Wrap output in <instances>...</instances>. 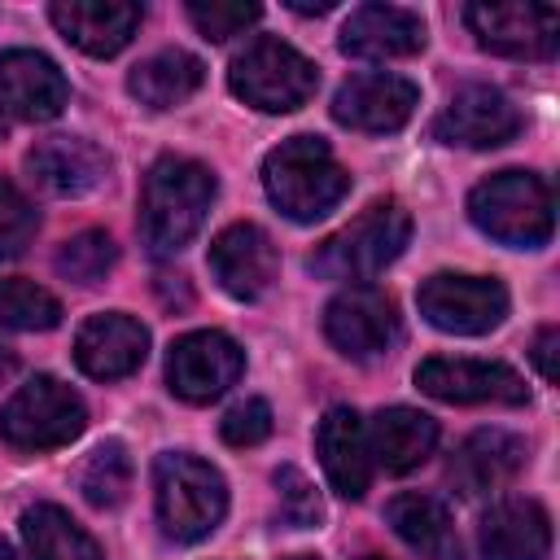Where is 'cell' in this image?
<instances>
[{"instance_id":"obj_1","label":"cell","mask_w":560,"mask_h":560,"mask_svg":"<svg viewBox=\"0 0 560 560\" xmlns=\"http://www.w3.org/2000/svg\"><path fill=\"white\" fill-rule=\"evenodd\" d=\"M214 201V175L192 158H158L140 188V236L149 254H179L206 223Z\"/></svg>"},{"instance_id":"obj_2","label":"cell","mask_w":560,"mask_h":560,"mask_svg":"<svg viewBox=\"0 0 560 560\" xmlns=\"http://www.w3.org/2000/svg\"><path fill=\"white\" fill-rule=\"evenodd\" d=\"M262 188L280 214L293 223H315L341 206L350 175L319 136H289L262 158Z\"/></svg>"},{"instance_id":"obj_3","label":"cell","mask_w":560,"mask_h":560,"mask_svg":"<svg viewBox=\"0 0 560 560\" xmlns=\"http://www.w3.org/2000/svg\"><path fill=\"white\" fill-rule=\"evenodd\" d=\"M468 219L499 245L538 249L551 241V188L534 171H499L468 192Z\"/></svg>"},{"instance_id":"obj_4","label":"cell","mask_w":560,"mask_h":560,"mask_svg":"<svg viewBox=\"0 0 560 560\" xmlns=\"http://www.w3.org/2000/svg\"><path fill=\"white\" fill-rule=\"evenodd\" d=\"M407 241L411 214L398 201H372L359 219H350L311 254V271L324 280H372L407 249Z\"/></svg>"},{"instance_id":"obj_5","label":"cell","mask_w":560,"mask_h":560,"mask_svg":"<svg viewBox=\"0 0 560 560\" xmlns=\"http://www.w3.org/2000/svg\"><path fill=\"white\" fill-rule=\"evenodd\" d=\"M153 499H158V521L175 542L206 538L228 512L223 472L210 468L197 455H184V451L158 455V464H153Z\"/></svg>"},{"instance_id":"obj_6","label":"cell","mask_w":560,"mask_h":560,"mask_svg":"<svg viewBox=\"0 0 560 560\" xmlns=\"http://www.w3.org/2000/svg\"><path fill=\"white\" fill-rule=\"evenodd\" d=\"M228 88L262 114H289L315 96L319 70L293 44L276 35H258L254 44H245V52H236L228 70Z\"/></svg>"},{"instance_id":"obj_7","label":"cell","mask_w":560,"mask_h":560,"mask_svg":"<svg viewBox=\"0 0 560 560\" xmlns=\"http://www.w3.org/2000/svg\"><path fill=\"white\" fill-rule=\"evenodd\" d=\"M88 407L83 398L61 385L57 376L26 381L4 407H0V438L18 451H52L83 433Z\"/></svg>"},{"instance_id":"obj_8","label":"cell","mask_w":560,"mask_h":560,"mask_svg":"<svg viewBox=\"0 0 560 560\" xmlns=\"http://www.w3.org/2000/svg\"><path fill=\"white\" fill-rule=\"evenodd\" d=\"M420 315L455 337H481L503 324L508 315V289L490 276H429L416 293Z\"/></svg>"},{"instance_id":"obj_9","label":"cell","mask_w":560,"mask_h":560,"mask_svg":"<svg viewBox=\"0 0 560 560\" xmlns=\"http://www.w3.org/2000/svg\"><path fill=\"white\" fill-rule=\"evenodd\" d=\"M468 31L481 48L499 57H551L560 44V9L556 4H521V0H494V4H468L464 9Z\"/></svg>"},{"instance_id":"obj_10","label":"cell","mask_w":560,"mask_h":560,"mask_svg":"<svg viewBox=\"0 0 560 560\" xmlns=\"http://www.w3.org/2000/svg\"><path fill=\"white\" fill-rule=\"evenodd\" d=\"M241 372H245V350L219 328L184 332L166 354V385L184 402H214L241 381Z\"/></svg>"},{"instance_id":"obj_11","label":"cell","mask_w":560,"mask_h":560,"mask_svg":"<svg viewBox=\"0 0 560 560\" xmlns=\"http://www.w3.org/2000/svg\"><path fill=\"white\" fill-rule=\"evenodd\" d=\"M324 332L350 359H381L402 337V324H398V306L381 289L350 284L324 306Z\"/></svg>"},{"instance_id":"obj_12","label":"cell","mask_w":560,"mask_h":560,"mask_svg":"<svg viewBox=\"0 0 560 560\" xmlns=\"http://www.w3.org/2000/svg\"><path fill=\"white\" fill-rule=\"evenodd\" d=\"M416 385L438 398V402H503V407H521L529 402V389L521 381L516 368L508 363H486V359H424L416 368Z\"/></svg>"},{"instance_id":"obj_13","label":"cell","mask_w":560,"mask_h":560,"mask_svg":"<svg viewBox=\"0 0 560 560\" xmlns=\"http://www.w3.org/2000/svg\"><path fill=\"white\" fill-rule=\"evenodd\" d=\"M420 105V88L402 74H385V70H368L354 74L337 88L332 96V118L350 131H368V136H385L407 127V118Z\"/></svg>"},{"instance_id":"obj_14","label":"cell","mask_w":560,"mask_h":560,"mask_svg":"<svg viewBox=\"0 0 560 560\" xmlns=\"http://www.w3.org/2000/svg\"><path fill=\"white\" fill-rule=\"evenodd\" d=\"M521 131V114L516 105L490 88V83H468L451 96V105L438 114L433 136L442 144H459V149H499Z\"/></svg>"},{"instance_id":"obj_15","label":"cell","mask_w":560,"mask_h":560,"mask_svg":"<svg viewBox=\"0 0 560 560\" xmlns=\"http://www.w3.org/2000/svg\"><path fill=\"white\" fill-rule=\"evenodd\" d=\"M206 262H210V276L219 280V289L232 293V298H241V302L262 298L271 289V280H276V267H280L271 236L262 228H254V223L223 228L210 241Z\"/></svg>"},{"instance_id":"obj_16","label":"cell","mask_w":560,"mask_h":560,"mask_svg":"<svg viewBox=\"0 0 560 560\" xmlns=\"http://www.w3.org/2000/svg\"><path fill=\"white\" fill-rule=\"evenodd\" d=\"M66 74L35 48H4L0 52V105L26 122H48L66 109Z\"/></svg>"},{"instance_id":"obj_17","label":"cell","mask_w":560,"mask_h":560,"mask_svg":"<svg viewBox=\"0 0 560 560\" xmlns=\"http://www.w3.org/2000/svg\"><path fill=\"white\" fill-rule=\"evenodd\" d=\"M149 354V328L122 311L92 315L74 337V363L96 381L131 376Z\"/></svg>"},{"instance_id":"obj_18","label":"cell","mask_w":560,"mask_h":560,"mask_svg":"<svg viewBox=\"0 0 560 560\" xmlns=\"http://www.w3.org/2000/svg\"><path fill=\"white\" fill-rule=\"evenodd\" d=\"M52 26L88 57H114L131 44L140 26V4L127 0H57L48 9Z\"/></svg>"},{"instance_id":"obj_19","label":"cell","mask_w":560,"mask_h":560,"mask_svg":"<svg viewBox=\"0 0 560 560\" xmlns=\"http://www.w3.org/2000/svg\"><path fill=\"white\" fill-rule=\"evenodd\" d=\"M341 52L368 61H394L424 48V22L398 4H359L341 26Z\"/></svg>"},{"instance_id":"obj_20","label":"cell","mask_w":560,"mask_h":560,"mask_svg":"<svg viewBox=\"0 0 560 560\" xmlns=\"http://www.w3.org/2000/svg\"><path fill=\"white\" fill-rule=\"evenodd\" d=\"M315 451H319L328 486L341 499H363L368 494V486H372V451H368V429H363L359 411L332 407L315 429Z\"/></svg>"},{"instance_id":"obj_21","label":"cell","mask_w":560,"mask_h":560,"mask_svg":"<svg viewBox=\"0 0 560 560\" xmlns=\"http://www.w3.org/2000/svg\"><path fill=\"white\" fill-rule=\"evenodd\" d=\"M481 560H547L551 516L534 499H503L481 516Z\"/></svg>"},{"instance_id":"obj_22","label":"cell","mask_w":560,"mask_h":560,"mask_svg":"<svg viewBox=\"0 0 560 560\" xmlns=\"http://www.w3.org/2000/svg\"><path fill=\"white\" fill-rule=\"evenodd\" d=\"M26 171L31 179L52 192V197H83L92 192L105 171H109V158L92 144V140H79V136H48L39 140L31 153H26Z\"/></svg>"},{"instance_id":"obj_23","label":"cell","mask_w":560,"mask_h":560,"mask_svg":"<svg viewBox=\"0 0 560 560\" xmlns=\"http://www.w3.org/2000/svg\"><path fill=\"white\" fill-rule=\"evenodd\" d=\"M521 468H525V442L503 429H481L455 451L451 481L464 499H481V494L503 490Z\"/></svg>"},{"instance_id":"obj_24","label":"cell","mask_w":560,"mask_h":560,"mask_svg":"<svg viewBox=\"0 0 560 560\" xmlns=\"http://www.w3.org/2000/svg\"><path fill=\"white\" fill-rule=\"evenodd\" d=\"M433 446H438V420L416 407H385L368 429L372 464H381L385 472H411L433 455Z\"/></svg>"},{"instance_id":"obj_25","label":"cell","mask_w":560,"mask_h":560,"mask_svg":"<svg viewBox=\"0 0 560 560\" xmlns=\"http://www.w3.org/2000/svg\"><path fill=\"white\" fill-rule=\"evenodd\" d=\"M385 521L394 525V534L411 551H420L429 560H459L464 556L455 521H451V512L433 494H394L385 503Z\"/></svg>"},{"instance_id":"obj_26","label":"cell","mask_w":560,"mask_h":560,"mask_svg":"<svg viewBox=\"0 0 560 560\" xmlns=\"http://www.w3.org/2000/svg\"><path fill=\"white\" fill-rule=\"evenodd\" d=\"M201 79H206V66L192 52L166 48V52H153L149 61H140L127 74V92L149 109H175L201 88Z\"/></svg>"},{"instance_id":"obj_27","label":"cell","mask_w":560,"mask_h":560,"mask_svg":"<svg viewBox=\"0 0 560 560\" xmlns=\"http://www.w3.org/2000/svg\"><path fill=\"white\" fill-rule=\"evenodd\" d=\"M22 538L31 560H105L101 547L92 542V534L61 512L57 503H35L22 512Z\"/></svg>"},{"instance_id":"obj_28","label":"cell","mask_w":560,"mask_h":560,"mask_svg":"<svg viewBox=\"0 0 560 560\" xmlns=\"http://www.w3.org/2000/svg\"><path fill=\"white\" fill-rule=\"evenodd\" d=\"M61 324V302L22 276H0V328H18V332H44Z\"/></svg>"},{"instance_id":"obj_29","label":"cell","mask_w":560,"mask_h":560,"mask_svg":"<svg viewBox=\"0 0 560 560\" xmlns=\"http://www.w3.org/2000/svg\"><path fill=\"white\" fill-rule=\"evenodd\" d=\"M79 490H83V499L92 508H118L127 499V490H131V455H127V446L122 442H101L88 455L83 472H79Z\"/></svg>"},{"instance_id":"obj_30","label":"cell","mask_w":560,"mask_h":560,"mask_svg":"<svg viewBox=\"0 0 560 560\" xmlns=\"http://www.w3.org/2000/svg\"><path fill=\"white\" fill-rule=\"evenodd\" d=\"M114 262H118V245H114L105 232H96V228L70 236V241L57 249V271H61L66 280H74V284H96V280H105Z\"/></svg>"},{"instance_id":"obj_31","label":"cell","mask_w":560,"mask_h":560,"mask_svg":"<svg viewBox=\"0 0 560 560\" xmlns=\"http://www.w3.org/2000/svg\"><path fill=\"white\" fill-rule=\"evenodd\" d=\"M35 228H39L35 206L22 197V188H13L9 179H0V262L4 258H18L35 241Z\"/></svg>"},{"instance_id":"obj_32","label":"cell","mask_w":560,"mask_h":560,"mask_svg":"<svg viewBox=\"0 0 560 560\" xmlns=\"http://www.w3.org/2000/svg\"><path fill=\"white\" fill-rule=\"evenodd\" d=\"M258 13H262L258 4H241V0H192V4H188L192 26H197L206 39H214V44H223V39L241 35L245 26H254Z\"/></svg>"},{"instance_id":"obj_33","label":"cell","mask_w":560,"mask_h":560,"mask_svg":"<svg viewBox=\"0 0 560 560\" xmlns=\"http://www.w3.org/2000/svg\"><path fill=\"white\" fill-rule=\"evenodd\" d=\"M276 490H280V521H284V525H293V529H311V525H319L324 503H319L315 486H311L293 464L276 468Z\"/></svg>"},{"instance_id":"obj_34","label":"cell","mask_w":560,"mask_h":560,"mask_svg":"<svg viewBox=\"0 0 560 560\" xmlns=\"http://www.w3.org/2000/svg\"><path fill=\"white\" fill-rule=\"evenodd\" d=\"M219 433L228 446H258L262 438H271V407L262 398H245L223 416Z\"/></svg>"},{"instance_id":"obj_35","label":"cell","mask_w":560,"mask_h":560,"mask_svg":"<svg viewBox=\"0 0 560 560\" xmlns=\"http://www.w3.org/2000/svg\"><path fill=\"white\" fill-rule=\"evenodd\" d=\"M556 346H560V332L551 324L538 328V337H534V363H538V376L542 381H556Z\"/></svg>"},{"instance_id":"obj_36","label":"cell","mask_w":560,"mask_h":560,"mask_svg":"<svg viewBox=\"0 0 560 560\" xmlns=\"http://www.w3.org/2000/svg\"><path fill=\"white\" fill-rule=\"evenodd\" d=\"M289 9L293 13H328V9H337V0H289Z\"/></svg>"},{"instance_id":"obj_37","label":"cell","mask_w":560,"mask_h":560,"mask_svg":"<svg viewBox=\"0 0 560 560\" xmlns=\"http://www.w3.org/2000/svg\"><path fill=\"white\" fill-rule=\"evenodd\" d=\"M18 372V359L9 354V346H0V376H13Z\"/></svg>"},{"instance_id":"obj_38","label":"cell","mask_w":560,"mask_h":560,"mask_svg":"<svg viewBox=\"0 0 560 560\" xmlns=\"http://www.w3.org/2000/svg\"><path fill=\"white\" fill-rule=\"evenodd\" d=\"M0 560H18V556H13V547H9L4 538H0Z\"/></svg>"},{"instance_id":"obj_39","label":"cell","mask_w":560,"mask_h":560,"mask_svg":"<svg viewBox=\"0 0 560 560\" xmlns=\"http://www.w3.org/2000/svg\"><path fill=\"white\" fill-rule=\"evenodd\" d=\"M4 131H9V122H4V114H0V140H4Z\"/></svg>"},{"instance_id":"obj_40","label":"cell","mask_w":560,"mask_h":560,"mask_svg":"<svg viewBox=\"0 0 560 560\" xmlns=\"http://www.w3.org/2000/svg\"><path fill=\"white\" fill-rule=\"evenodd\" d=\"M289 560H319V556H289Z\"/></svg>"},{"instance_id":"obj_41","label":"cell","mask_w":560,"mask_h":560,"mask_svg":"<svg viewBox=\"0 0 560 560\" xmlns=\"http://www.w3.org/2000/svg\"><path fill=\"white\" fill-rule=\"evenodd\" d=\"M363 560H381V556H363Z\"/></svg>"}]
</instances>
